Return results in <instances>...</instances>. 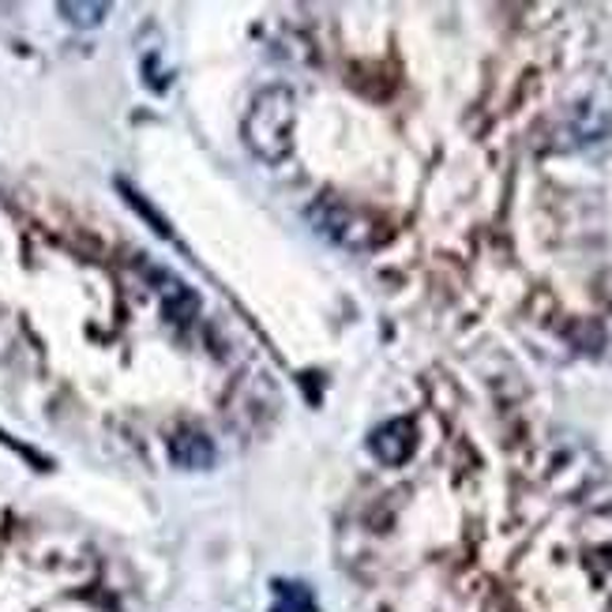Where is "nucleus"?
Masks as SVG:
<instances>
[{
    "label": "nucleus",
    "mask_w": 612,
    "mask_h": 612,
    "mask_svg": "<svg viewBox=\"0 0 612 612\" xmlns=\"http://www.w3.org/2000/svg\"><path fill=\"white\" fill-rule=\"evenodd\" d=\"M64 16H72V23L79 27H94L102 23V16L110 12V4H61Z\"/></svg>",
    "instance_id": "6"
},
{
    "label": "nucleus",
    "mask_w": 612,
    "mask_h": 612,
    "mask_svg": "<svg viewBox=\"0 0 612 612\" xmlns=\"http://www.w3.org/2000/svg\"><path fill=\"white\" fill-rule=\"evenodd\" d=\"M121 192H124V200H128V203H132V207H136V211H140V214H143V219H147V222H151V225H154V233H158V237H173V230H170V222H165V219H162V214H158V211H154V207H151V203H147V200H143V195H140V192H136V189H128V184H124V181H121Z\"/></svg>",
    "instance_id": "5"
},
{
    "label": "nucleus",
    "mask_w": 612,
    "mask_h": 612,
    "mask_svg": "<svg viewBox=\"0 0 612 612\" xmlns=\"http://www.w3.org/2000/svg\"><path fill=\"white\" fill-rule=\"evenodd\" d=\"M413 443H418V429H413V421L394 418V421L380 424V429L372 432L369 448H372V455H377L380 462H388V466H402V462L413 455Z\"/></svg>",
    "instance_id": "2"
},
{
    "label": "nucleus",
    "mask_w": 612,
    "mask_h": 612,
    "mask_svg": "<svg viewBox=\"0 0 612 612\" xmlns=\"http://www.w3.org/2000/svg\"><path fill=\"white\" fill-rule=\"evenodd\" d=\"M170 459L181 470H207L214 462V443L200 429H181L170 440Z\"/></svg>",
    "instance_id": "3"
},
{
    "label": "nucleus",
    "mask_w": 612,
    "mask_h": 612,
    "mask_svg": "<svg viewBox=\"0 0 612 612\" xmlns=\"http://www.w3.org/2000/svg\"><path fill=\"white\" fill-rule=\"evenodd\" d=\"M271 612H312V594L301 582H274V609Z\"/></svg>",
    "instance_id": "4"
},
{
    "label": "nucleus",
    "mask_w": 612,
    "mask_h": 612,
    "mask_svg": "<svg viewBox=\"0 0 612 612\" xmlns=\"http://www.w3.org/2000/svg\"><path fill=\"white\" fill-rule=\"evenodd\" d=\"M293 91L290 87H268L255 94L249 117H244V143L263 162H285L293 147Z\"/></svg>",
    "instance_id": "1"
}]
</instances>
